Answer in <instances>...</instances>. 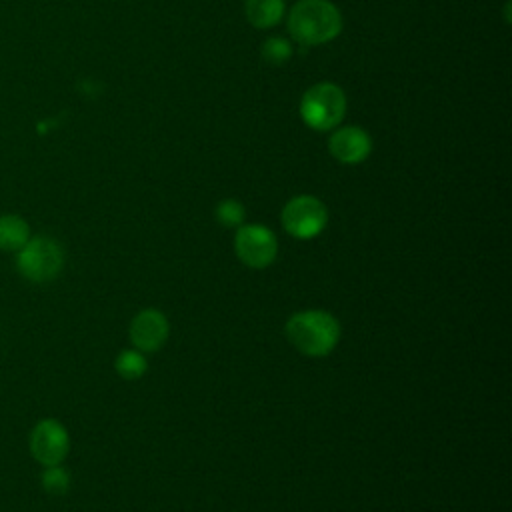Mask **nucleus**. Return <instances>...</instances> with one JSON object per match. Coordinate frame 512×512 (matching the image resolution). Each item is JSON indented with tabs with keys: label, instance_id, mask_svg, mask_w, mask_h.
I'll use <instances>...</instances> for the list:
<instances>
[{
	"label": "nucleus",
	"instance_id": "f8f14e48",
	"mask_svg": "<svg viewBox=\"0 0 512 512\" xmlns=\"http://www.w3.org/2000/svg\"><path fill=\"white\" fill-rule=\"evenodd\" d=\"M146 360L140 350H122L116 358V372L126 380H136L146 372Z\"/></svg>",
	"mask_w": 512,
	"mask_h": 512
},
{
	"label": "nucleus",
	"instance_id": "39448f33",
	"mask_svg": "<svg viewBox=\"0 0 512 512\" xmlns=\"http://www.w3.org/2000/svg\"><path fill=\"white\" fill-rule=\"evenodd\" d=\"M328 222L326 206L308 194L292 198L282 210V226L288 234L300 240L318 236Z\"/></svg>",
	"mask_w": 512,
	"mask_h": 512
},
{
	"label": "nucleus",
	"instance_id": "0eeeda50",
	"mask_svg": "<svg viewBox=\"0 0 512 512\" xmlns=\"http://www.w3.org/2000/svg\"><path fill=\"white\" fill-rule=\"evenodd\" d=\"M70 450V438L66 428L54 420H40L30 432V452L42 466H58Z\"/></svg>",
	"mask_w": 512,
	"mask_h": 512
},
{
	"label": "nucleus",
	"instance_id": "7ed1b4c3",
	"mask_svg": "<svg viewBox=\"0 0 512 512\" xmlns=\"http://www.w3.org/2000/svg\"><path fill=\"white\" fill-rule=\"evenodd\" d=\"M346 112V94L340 86L320 82L308 88L300 100V116L312 130H330L338 126Z\"/></svg>",
	"mask_w": 512,
	"mask_h": 512
},
{
	"label": "nucleus",
	"instance_id": "f257e3e1",
	"mask_svg": "<svg viewBox=\"0 0 512 512\" xmlns=\"http://www.w3.org/2000/svg\"><path fill=\"white\" fill-rule=\"evenodd\" d=\"M288 30L302 46L324 44L340 34L342 16L330 0H298L288 14Z\"/></svg>",
	"mask_w": 512,
	"mask_h": 512
},
{
	"label": "nucleus",
	"instance_id": "2eb2a0df",
	"mask_svg": "<svg viewBox=\"0 0 512 512\" xmlns=\"http://www.w3.org/2000/svg\"><path fill=\"white\" fill-rule=\"evenodd\" d=\"M216 220L222 226H240L244 220V206L236 200H222L216 206Z\"/></svg>",
	"mask_w": 512,
	"mask_h": 512
},
{
	"label": "nucleus",
	"instance_id": "ddd939ff",
	"mask_svg": "<svg viewBox=\"0 0 512 512\" xmlns=\"http://www.w3.org/2000/svg\"><path fill=\"white\" fill-rule=\"evenodd\" d=\"M42 486L50 494H64L70 486V476L64 468H60V464L58 466H46V470L42 474Z\"/></svg>",
	"mask_w": 512,
	"mask_h": 512
},
{
	"label": "nucleus",
	"instance_id": "9b49d317",
	"mask_svg": "<svg viewBox=\"0 0 512 512\" xmlns=\"http://www.w3.org/2000/svg\"><path fill=\"white\" fill-rule=\"evenodd\" d=\"M246 18L256 28H270L284 16V0H246Z\"/></svg>",
	"mask_w": 512,
	"mask_h": 512
},
{
	"label": "nucleus",
	"instance_id": "20e7f679",
	"mask_svg": "<svg viewBox=\"0 0 512 512\" xmlns=\"http://www.w3.org/2000/svg\"><path fill=\"white\" fill-rule=\"evenodd\" d=\"M64 266V250L50 236H34L16 252V268L30 282H50Z\"/></svg>",
	"mask_w": 512,
	"mask_h": 512
},
{
	"label": "nucleus",
	"instance_id": "9d476101",
	"mask_svg": "<svg viewBox=\"0 0 512 512\" xmlns=\"http://www.w3.org/2000/svg\"><path fill=\"white\" fill-rule=\"evenodd\" d=\"M30 238L28 222L18 214L0 216V250L18 252Z\"/></svg>",
	"mask_w": 512,
	"mask_h": 512
},
{
	"label": "nucleus",
	"instance_id": "423d86ee",
	"mask_svg": "<svg viewBox=\"0 0 512 512\" xmlns=\"http://www.w3.org/2000/svg\"><path fill=\"white\" fill-rule=\"evenodd\" d=\"M236 256L250 268H266L274 262L278 242L272 230L262 224L240 226L234 236Z\"/></svg>",
	"mask_w": 512,
	"mask_h": 512
},
{
	"label": "nucleus",
	"instance_id": "1a4fd4ad",
	"mask_svg": "<svg viewBox=\"0 0 512 512\" xmlns=\"http://www.w3.org/2000/svg\"><path fill=\"white\" fill-rule=\"evenodd\" d=\"M328 150L342 164H360L370 154L372 140L360 126H344L332 132Z\"/></svg>",
	"mask_w": 512,
	"mask_h": 512
},
{
	"label": "nucleus",
	"instance_id": "4468645a",
	"mask_svg": "<svg viewBox=\"0 0 512 512\" xmlns=\"http://www.w3.org/2000/svg\"><path fill=\"white\" fill-rule=\"evenodd\" d=\"M262 56L268 64H284L292 56V46L284 38H268L262 46Z\"/></svg>",
	"mask_w": 512,
	"mask_h": 512
},
{
	"label": "nucleus",
	"instance_id": "f03ea898",
	"mask_svg": "<svg viewBox=\"0 0 512 512\" xmlns=\"http://www.w3.org/2000/svg\"><path fill=\"white\" fill-rule=\"evenodd\" d=\"M286 336L302 354L326 356L338 344L340 324L324 310L296 312L286 322Z\"/></svg>",
	"mask_w": 512,
	"mask_h": 512
},
{
	"label": "nucleus",
	"instance_id": "6e6552de",
	"mask_svg": "<svg viewBox=\"0 0 512 512\" xmlns=\"http://www.w3.org/2000/svg\"><path fill=\"white\" fill-rule=\"evenodd\" d=\"M168 320L160 310L148 308L138 312L130 324V340L140 352H156L168 338Z\"/></svg>",
	"mask_w": 512,
	"mask_h": 512
}]
</instances>
